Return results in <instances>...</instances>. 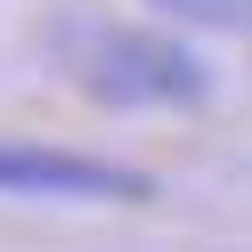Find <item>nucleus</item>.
I'll use <instances>...</instances> for the list:
<instances>
[{
    "label": "nucleus",
    "instance_id": "f257e3e1",
    "mask_svg": "<svg viewBox=\"0 0 252 252\" xmlns=\"http://www.w3.org/2000/svg\"><path fill=\"white\" fill-rule=\"evenodd\" d=\"M49 65L82 90L90 106L114 114H187L212 98V65L195 41L171 25H130V17H57L49 25Z\"/></svg>",
    "mask_w": 252,
    "mask_h": 252
},
{
    "label": "nucleus",
    "instance_id": "f03ea898",
    "mask_svg": "<svg viewBox=\"0 0 252 252\" xmlns=\"http://www.w3.org/2000/svg\"><path fill=\"white\" fill-rule=\"evenodd\" d=\"M0 195L8 203H155V171L122 163V155L0 130Z\"/></svg>",
    "mask_w": 252,
    "mask_h": 252
},
{
    "label": "nucleus",
    "instance_id": "7ed1b4c3",
    "mask_svg": "<svg viewBox=\"0 0 252 252\" xmlns=\"http://www.w3.org/2000/svg\"><path fill=\"white\" fill-rule=\"evenodd\" d=\"M147 8L195 33H252V0H147Z\"/></svg>",
    "mask_w": 252,
    "mask_h": 252
}]
</instances>
